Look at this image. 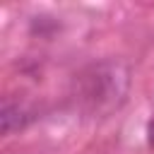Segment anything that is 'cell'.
I'll list each match as a JSON object with an SVG mask.
<instances>
[{
    "label": "cell",
    "mask_w": 154,
    "mask_h": 154,
    "mask_svg": "<svg viewBox=\"0 0 154 154\" xmlns=\"http://www.w3.org/2000/svg\"><path fill=\"white\" fill-rule=\"evenodd\" d=\"M147 142L154 147V118L149 120V125H147Z\"/></svg>",
    "instance_id": "6da1fadb"
}]
</instances>
